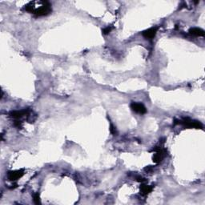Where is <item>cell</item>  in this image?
Listing matches in <instances>:
<instances>
[{"label":"cell","instance_id":"7a4b0ae2","mask_svg":"<svg viewBox=\"0 0 205 205\" xmlns=\"http://www.w3.org/2000/svg\"><path fill=\"white\" fill-rule=\"evenodd\" d=\"M179 123H182L184 124L185 127L187 128H197V129H202L203 125L202 123L199 121H196V120H192L189 118H185L181 121H179Z\"/></svg>","mask_w":205,"mask_h":205},{"label":"cell","instance_id":"9c48e42d","mask_svg":"<svg viewBox=\"0 0 205 205\" xmlns=\"http://www.w3.org/2000/svg\"><path fill=\"white\" fill-rule=\"evenodd\" d=\"M34 198V202L36 204H41V201H40V197H39V195L38 193H35L33 196Z\"/></svg>","mask_w":205,"mask_h":205},{"label":"cell","instance_id":"ba28073f","mask_svg":"<svg viewBox=\"0 0 205 205\" xmlns=\"http://www.w3.org/2000/svg\"><path fill=\"white\" fill-rule=\"evenodd\" d=\"M153 189V186H148V185L146 184H142L141 187H140V191H141V193L143 194V196H146L149 194Z\"/></svg>","mask_w":205,"mask_h":205},{"label":"cell","instance_id":"52a82bcc","mask_svg":"<svg viewBox=\"0 0 205 205\" xmlns=\"http://www.w3.org/2000/svg\"><path fill=\"white\" fill-rule=\"evenodd\" d=\"M27 112H28V111H26V110L14 111H11L10 115H11V117L15 118V119H19V118H21V117H22L23 116L27 115Z\"/></svg>","mask_w":205,"mask_h":205},{"label":"cell","instance_id":"8fae6325","mask_svg":"<svg viewBox=\"0 0 205 205\" xmlns=\"http://www.w3.org/2000/svg\"><path fill=\"white\" fill-rule=\"evenodd\" d=\"M110 131H111V133L113 134L114 135L117 134V131H116V128H115V127H114L112 124H111V126H110Z\"/></svg>","mask_w":205,"mask_h":205},{"label":"cell","instance_id":"277c9868","mask_svg":"<svg viewBox=\"0 0 205 205\" xmlns=\"http://www.w3.org/2000/svg\"><path fill=\"white\" fill-rule=\"evenodd\" d=\"M23 170H17V171L9 172L7 174V179L10 181H15V180H17L19 178H21L23 175Z\"/></svg>","mask_w":205,"mask_h":205},{"label":"cell","instance_id":"8992f818","mask_svg":"<svg viewBox=\"0 0 205 205\" xmlns=\"http://www.w3.org/2000/svg\"><path fill=\"white\" fill-rule=\"evenodd\" d=\"M189 33L191 35L195 36H204V31L202 30L201 28H198V27H193L191 28L189 30Z\"/></svg>","mask_w":205,"mask_h":205},{"label":"cell","instance_id":"6da1fadb","mask_svg":"<svg viewBox=\"0 0 205 205\" xmlns=\"http://www.w3.org/2000/svg\"><path fill=\"white\" fill-rule=\"evenodd\" d=\"M51 12V7L50 3L48 2H43L42 5L39 8L34 10L33 14H35L36 16H44V15H49Z\"/></svg>","mask_w":205,"mask_h":205},{"label":"cell","instance_id":"7c38bea8","mask_svg":"<svg viewBox=\"0 0 205 205\" xmlns=\"http://www.w3.org/2000/svg\"><path fill=\"white\" fill-rule=\"evenodd\" d=\"M137 180L140 182H143L145 181V179L142 178V177H138V178H137Z\"/></svg>","mask_w":205,"mask_h":205},{"label":"cell","instance_id":"3957f363","mask_svg":"<svg viewBox=\"0 0 205 205\" xmlns=\"http://www.w3.org/2000/svg\"><path fill=\"white\" fill-rule=\"evenodd\" d=\"M131 108L132 109V111H134L135 112L138 113V114H145L147 112V109L146 107H144V105L141 103H132L131 104Z\"/></svg>","mask_w":205,"mask_h":205},{"label":"cell","instance_id":"30bf717a","mask_svg":"<svg viewBox=\"0 0 205 205\" xmlns=\"http://www.w3.org/2000/svg\"><path fill=\"white\" fill-rule=\"evenodd\" d=\"M111 30H112V27H106V28H104V30H103V34H104V35H107V34H109V33L111 31Z\"/></svg>","mask_w":205,"mask_h":205},{"label":"cell","instance_id":"5b68a950","mask_svg":"<svg viewBox=\"0 0 205 205\" xmlns=\"http://www.w3.org/2000/svg\"><path fill=\"white\" fill-rule=\"evenodd\" d=\"M158 27H152L148 30L144 31L143 32V36L147 39H152L154 38L155 35H156V32H157Z\"/></svg>","mask_w":205,"mask_h":205}]
</instances>
